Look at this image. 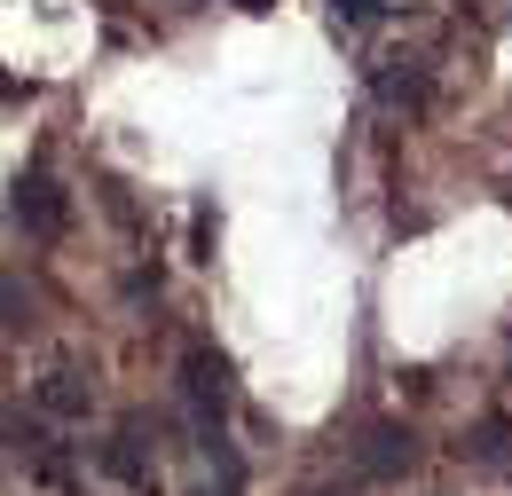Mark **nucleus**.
I'll return each instance as SVG.
<instances>
[{
	"label": "nucleus",
	"mask_w": 512,
	"mask_h": 496,
	"mask_svg": "<svg viewBox=\"0 0 512 496\" xmlns=\"http://www.w3.org/2000/svg\"><path fill=\"white\" fill-rule=\"evenodd\" d=\"M8 213H16L32 237H56V229H64V189H56L48 174H40V166H32V174H16V197H8Z\"/></svg>",
	"instance_id": "3"
},
{
	"label": "nucleus",
	"mask_w": 512,
	"mask_h": 496,
	"mask_svg": "<svg viewBox=\"0 0 512 496\" xmlns=\"http://www.w3.org/2000/svg\"><path fill=\"white\" fill-rule=\"evenodd\" d=\"M103 473L127 481V489H150V457H142V426H119L103 441Z\"/></svg>",
	"instance_id": "5"
},
{
	"label": "nucleus",
	"mask_w": 512,
	"mask_h": 496,
	"mask_svg": "<svg viewBox=\"0 0 512 496\" xmlns=\"http://www.w3.org/2000/svg\"><path fill=\"white\" fill-rule=\"evenodd\" d=\"M465 449H473V465H489V473H512V418H505V410H489V418L473 426V441H465Z\"/></svg>",
	"instance_id": "7"
},
{
	"label": "nucleus",
	"mask_w": 512,
	"mask_h": 496,
	"mask_svg": "<svg viewBox=\"0 0 512 496\" xmlns=\"http://www.w3.org/2000/svg\"><path fill=\"white\" fill-rule=\"evenodd\" d=\"M371 95H379L386 111H418V103H426V63H418V56H379Z\"/></svg>",
	"instance_id": "4"
},
{
	"label": "nucleus",
	"mask_w": 512,
	"mask_h": 496,
	"mask_svg": "<svg viewBox=\"0 0 512 496\" xmlns=\"http://www.w3.org/2000/svg\"><path fill=\"white\" fill-rule=\"evenodd\" d=\"M418 465V434L402 426V418H371L363 441H355V473L363 481H394V473H410Z\"/></svg>",
	"instance_id": "2"
},
{
	"label": "nucleus",
	"mask_w": 512,
	"mask_h": 496,
	"mask_svg": "<svg viewBox=\"0 0 512 496\" xmlns=\"http://www.w3.org/2000/svg\"><path fill=\"white\" fill-rule=\"evenodd\" d=\"M190 496H237V473H221L213 489H190Z\"/></svg>",
	"instance_id": "9"
},
{
	"label": "nucleus",
	"mask_w": 512,
	"mask_h": 496,
	"mask_svg": "<svg viewBox=\"0 0 512 496\" xmlns=\"http://www.w3.org/2000/svg\"><path fill=\"white\" fill-rule=\"evenodd\" d=\"M331 8H339V24H371L386 0H331Z\"/></svg>",
	"instance_id": "8"
},
{
	"label": "nucleus",
	"mask_w": 512,
	"mask_h": 496,
	"mask_svg": "<svg viewBox=\"0 0 512 496\" xmlns=\"http://www.w3.org/2000/svg\"><path fill=\"white\" fill-rule=\"evenodd\" d=\"M237 8H276V0H237Z\"/></svg>",
	"instance_id": "10"
},
{
	"label": "nucleus",
	"mask_w": 512,
	"mask_h": 496,
	"mask_svg": "<svg viewBox=\"0 0 512 496\" xmlns=\"http://www.w3.org/2000/svg\"><path fill=\"white\" fill-rule=\"evenodd\" d=\"M182 402H190L197 441L213 449V441H221V410H229V363H221L213 347H190V355H182Z\"/></svg>",
	"instance_id": "1"
},
{
	"label": "nucleus",
	"mask_w": 512,
	"mask_h": 496,
	"mask_svg": "<svg viewBox=\"0 0 512 496\" xmlns=\"http://www.w3.org/2000/svg\"><path fill=\"white\" fill-rule=\"evenodd\" d=\"M87 402H95V386H87L79 371H48L40 378V410H48V418H87Z\"/></svg>",
	"instance_id": "6"
}]
</instances>
